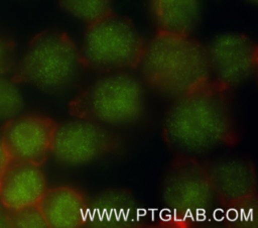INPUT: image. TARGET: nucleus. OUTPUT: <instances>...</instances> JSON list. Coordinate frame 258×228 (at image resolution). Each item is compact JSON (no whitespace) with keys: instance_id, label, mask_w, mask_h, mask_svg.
I'll return each instance as SVG.
<instances>
[{"instance_id":"13","label":"nucleus","mask_w":258,"mask_h":228,"mask_svg":"<svg viewBox=\"0 0 258 228\" xmlns=\"http://www.w3.org/2000/svg\"><path fill=\"white\" fill-rule=\"evenodd\" d=\"M158 31L191 34L202 15V0H148Z\"/></svg>"},{"instance_id":"1","label":"nucleus","mask_w":258,"mask_h":228,"mask_svg":"<svg viewBox=\"0 0 258 228\" xmlns=\"http://www.w3.org/2000/svg\"><path fill=\"white\" fill-rule=\"evenodd\" d=\"M227 89L208 79L174 99L163 125L167 143L194 154L232 143L235 130Z\"/></svg>"},{"instance_id":"15","label":"nucleus","mask_w":258,"mask_h":228,"mask_svg":"<svg viewBox=\"0 0 258 228\" xmlns=\"http://www.w3.org/2000/svg\"><path fill=\"white\" fill-rule=\"evenodd\" d=\"M23 107V98L13 79L0 76V121L18 115Z\"/></svg>"},{"instance_id":"17","label":"nucleus","mask_w":258,"mask_h":228,"mask_svg":"<svg viewBox=\"0 0 258 228\" xmlns=\"http://www.w3.org/2000/svg\"><path fill=\"white\" fill-rule=\"evenodd\" d=\"M15 67V45L0 36V76L7 74Z\"/></svg>"},{"instance_id":"7","label":"nucleus","mask_w":258,"mask_h":228,"mask_svg":"<svg viewBox=\"0 0 258 228\" xmlns=\"http://www.w3.org/2000/svg\"><path fill=\"white\" fill-rule=\"evenodd\" d=\"M116 145V137L107 127L78 118L55 125L50 153L64 165L81 166L101 158Z\"/></svg>"},{"instance_id":"4","label":"nucleus","mask_w":258,"mask_h":228,"mask_svg":"<svg viewBox=\"0 0 258 228\" xmlns=\"http://www.w3.org/2000/svg\"><path fill=\"white\" fill-rule=\"evenodd\" d=\"M146 106L142 83L127 72H110L91 83L71 104L72 113L107 128L136 123Z\"/></svg>"},{"instance_id":"20","label":"nucleus","mask_w":258,"mask_h":228,"mask_svg":"<svg viewBox=\"0 0 258 228\" xmlns=\"http://www.w3.org/2000/svg\"><path fill=\"white\" fill-rule=\"evenodd\" d=\"M246 1H248V2H250V3H253V4H256V3H257V0H246Z\"/></svg>"},{"instance_id":"5","label":"nucleus","mask_w":258,"mask_h":228,"mask_svg":"<svg viewBox=\"0 0 258 228\" xmlns=\"http://www.w3.org/2000/svg\"><path fill=\"white\" fill-rule=\"evenodd\" d=\"M144 46L134 24L112 12L87 24L81 53L85 66L94 70L126 72L139 66Z\"/></svg>"},{"instance_id":"16","label":"nucleus","mask_w":258,"mask_h":228,"mask_svg":"<svg viewBox=\"0 0 258 228\" xmlns=\"http://www.w3.org/2000/svg\"><path fill=\"white\" fill-rule=\"evenodd\" d=\"M8 227L16 228H44L45 220L37 205L26 206L13 210H6Z\"/></svg>"},{"instance_id":"3","label":"nucleus","mask_w":258,"mask_h":228,"mask_svg":"<svg viewBox=\"0 0 258 228\" xmlns=\"http://www.w3.org/2000/svg\"><path fill=\"white\" fill-rule=\"evenodd\" d=\"M85 63L73 38L64 31L46 29L29 41L15 64L12 79L46 94H61L80 78Z\"/></svg>"},{"instance_id":"2","label":"nucleus","mask_w":258,"mask_h":228,"mask_svg":"<svg viewBox=\"0 0 258 228\" xmlns=\"http://www.w3.org/2000/svg\"><path fill=\"white\" fill-rule=\"evenodd\" d=\"M144 81L158 94L176 99L210 79L206 47L191 34L157 31L139 63Z\"/></svg>"},{"instance_id":"10","label":"nucleus","mask_w":258,"mask_h":228,"mask_svg":"<svg viewBox=\"0 0 258 228\" xmlns=\"http://www.w3.org/2000/svg\"><path fill=\"white\" fill-rule=\"evenodd\" d=\"M216 200L225 208H254L251 203L256 197V177L253 167L246 161L228 159L216 163L209 169Z\"/></svg>"},{"instance_id":"9","label":"nucleus","mask_w":258,"mask_h":228,"mask_svg":"<svg viewBox=\"0 0 258 228\" xmlns=\"http://www.w3.org/2000/svg\"><path fill=\"white\" fill-rule=\"evenodd\" d=\"M56 123L39 114H18L6 120L0 136L8 158L40 165L50 153Z\"/></svg>"},{"instance_id":"18","label":"nucleus","mask_w":258,"mask_h":228,"mask_svg":"<svg viewBox=\"0 0 258 228\" xmlns=\"http://www.w3.org/2000/svg\"><path fill=\"white\" fill-rule=\"evenodd\" d=\"M7 159H8V156L6 154V151L4 149L3 142H2V139H1V136H0V170L3 167V165L5 164V162L7 161Z\"/></svg>"},{"instance_id":"12","label":"nucleus","mask_w":258,"mask_h":228,"mask_svg":"<svg viewBox=\"0 0 258 228\" xmlns=\"http://www.w3.org/2000/svg\"><path fill=\"white\" fill-rule=\"evenodd\" d=\"M37 206L47 227L53 228L79 227L90 213L82 194L68 186L46 189Z\"/></svg>"},{"instance_id":"6","label":"nucleus","mask_w":258,"mask_h":228,"mask_svg":"<svg viewBox=\"0 0 258 228\" xmlns=\"http://www.w3.org/2000/svg\"><path fill=\"white\" fill-rule=\"evenodd\" d=\"M161 199L165 208L157 217L162 221L205 220L217 201L209 169L190 158L176 159L163 181Z\"/></svg>"},{"instance_id":"8","label":"nucleus","mask_w":258,"mask_h":228,"mask_svg":"<svg viewBox=\"0 0 258 228\" xmlns=\"http://www.w3.org/2000/svg\"><path fill=\"white\" fill-rule=\"evenodd\" d=\"M206 49L215 81L226 88L243 84L256 72L257 44L244 33H220L211 39Z\"/></svg>"},{"instance_id":"14","label":"nucleus","mask_w":258,"mask_h":228,"mask_svg":"<svg viewBox=\"0 0 258 228\" xmlns=\"http://www.w3.org/2000/svg\"><path fill=\"white\" fill-rule=\"evenodd\" d=\"M60 7L75 19L90 24L113 12L114 0H58Z\"/></svg>"},{"instance_id":"19","label":"nucleus","mask_w":258,"mask_h":228,"mask_svg":"<svg viewBox=\"0 0 258 228\" xmlns=\"http://www.w3.org/2000/svg\"><path fill=\"white\" fill-rule=\"evenodd\" d=\"M8 227L7 217H6V209L0 203V228Z\"/></svg>"},{"instance_id":"11","label":"nucleus","mask_w":258,"mask_h":228,"mask_svg":"<svg viewBox=\"0 0 258 228\" xmlns=\"http://www.w3.org/2000/svg\"><path fill=\"white\" fill-rule=\"evenodd\" d=\"M46 189L38 164L8 158L0 170V203L6 210L37 205Z\"/></svg>"}]
</instances>
